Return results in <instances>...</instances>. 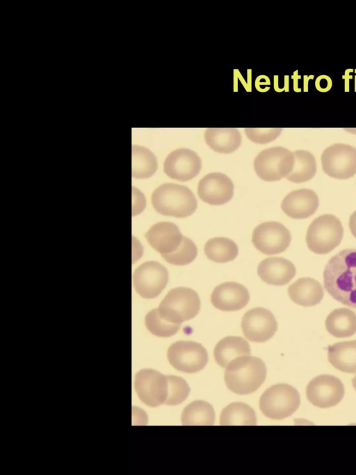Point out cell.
I'll use <instances>...</instances> for the list:
<instances>
[{"instance_id":"obj_9","label":"cell","mask_w":356,"mask_h":475,"mask_svg":"<svg viewBox=\"0 0 356 475\" xmlns=\"http://www.w3.org/2000/svg\"><path fill=\"white\" fill-rule=\"evenodd\" d=\"M323 171L340 179H348L356 173V148L343 143L327 147L321 155Z\"/></svg>"},{"instance_id":"obj_12","label":"cell","mask_w":356,"mask_h":475,"mask_svg":"<svg viewBox=\"0 0 356 475\" xmlns=\"http://www.w3.org/2000/svg\"><path fill=\"white\" fill-rule=\"evenodd\" d=\"M291 239L289 230L276 221L261 223L254 229L252 235L254 247L268 255L284 252L289 247Z\"/></svg>"},{"instance_id":"obj_18","label":"cell","mask_w":356,"mask_h":475,"mask_svg":"<svg viewBox=\"0 0 356 475\" xmlns=\"http://www.w3.org/2000/svg\"><path fill=\"white\" fill-rule=\"evenodd\" d=\"M145 236L151 247L163 255L174 252L179 247L183 235L175 223L162 221L151 226Z\"/></svg>"},{"instance_id":"obj_13","label":"cell","mask_w":356,"mask_h":475,"mask_svg":"<svg viewBox=\"0 0 356 475\" xmlns=\"http://www.w3.org/2000/svg\"><path fill=\"white\" fill-rule=\"evenodd\" d=\"M307 398L314 406L327 408L337 405L344 395V387L337 377L323 374L313 378L306 389Z\"/></svg>"},{"instance_id":"obj_2","label":"cell","mask_w":356,"mask_h":475,"mask_svg":"<svg viewBox=\"0 0 356 475\" xmlns=\"http://www.w3.org/2000/svg\"><path fill=\"white\" fill-rule=\"evenodd\" d=\"M224 379L227 388L237 394L256 391L264 381L266 367L263 360L245 355L232 360L225 368Z\"/></svg>"},{"instance_id":"obj_32","label":"cell","mask_w":356,"mask_h":475,"mask_svg":"<svg viewBox=\"0 0 356 475\" xmlns=\"http://www.w3.org/2000/svg\"><path fill=\"white\" fill-rule=\"evenodd\" d=\"M197 254V247L193 241L183 236L179 247L174 252L161 255V257L172 265L184 266L192 262Z\"/></svg>"},{"instance_id":"obj_15","label":"cell","mask_w":356,"mask_h":475,"mask_svg":"<svg viewBox=\"0 0 356 475\" xmlns=\"http://www.w3.org/2000/svg\"><path fill=\"white\" fill-rule=\"evenodd\" d=\"M201 168V160L193 150L181 147L170 152L163 163V172L170 178L188 181L195 177Z\"/></svg>"},{"instance_id":"obj_28","label":"cell","mask_w":356,"mask_h":475,"mask_svg":"<svg viewBox=\"0 0 356 475\" xmlns=\"http://www.w3.org/2000/svg\"><path fill=\"white\" fill-rule=\"evenodd\" d=\"M238 252L236 243L226 237H214L204 245V253L214 262L225 263L234 260Z\"/></svg>"},{"instance_id":"obj_8","label":"cell","mask_w":356,"mask_h":475,"mask_svg":"<svg viewBox=\"0 0 356 475\" xmlns=\"http://www.w3.org/2000/svg\"><path fill=\"white\" fill-rule=\"evenodd\" d=\"M167 357L175 369L188 373L201 371L208 362L205 348L193 341L174 342L168 349Z\"/></svg>"},{"instance_id":"obj_23","label":"cell","mask_w":356,"mask_h":475,"mask_svg":"<svg viewBox=\"0 0 356 475\" xmlns=\"http://www.w3.org/2000/svg\"><path fill=\"white\" fill-rule=\"evenodd\" d=\"M204 140L213 150L220 153H231L241 145V136L235 128H208Z\"/></svg>"},{"instance_id":"obj_26","label":"cell","mask_w":356,"mask_h":475,"mask_svg":"<svg viewBox=\"0 0 356 475\" xmlns=\"http://www.w3.org/2000/svg\"><path fill=\"white\" fill-rule=\"evenodd\" d=\"M181 420L185 426H211L214 424L215 412L208 402L194 401L184 408Z\"/></svg>"},{"instance_id":"obj_16","label":"cell","mask_w":356,"mask_h":475,"mask_svg":"<svg viewBox=\"0 0 356 475\" xmlns=\"http://www.w3.org/2000/svg\"><path fill=\"white\" fill-rule=\"evenodd\" d=\"M234 185L230 178L219 172H211L200 179L197 184V194L206 203L212 205L223 204L233 195Z\"/></svg>"},{"instance_id":"obj_11","label":"cell","mask_w":356,"mask_h":475,"mask_svg":"<svg viewBox=\"0 0 356 475\" xmlns=\"http://www.w3.org/2000/svg\"><path fill=\"white\" fill-rule=\"evenodd\" d=\"M168 282L165 267L155 261H148L140 265L133 274V284L143 298L151 299L158 296Z\"/></svg>"},{"instance_id":"obj_19","label":"cell","mask_w":356,"mask_h":475,"mask_svg":"<svg viewBox=\"0 0 356 475\" xmlns=\"http://www.w3.org/2000/svg\"><path fill=\"white\" fill-rule=\"evenodd\" d=\"M318 207V198L311 189L301 188L288 193L282 200L281 208L289 217L303 219L309 217Z\"/></svg>"},{"instance_id":"obj_24","label":"cell","mask_w":356,"mask_h":475,"mask_svg":"<svg viewBox=\"0 0 356 475\" xmlns=\"http://www.w3.org/2000/svg\"><path fill=\"white\" fill-rule=\"evenodd\" d=\"M330 363L337 369L356 373V340L337 342L327 348Z\"/></svg>"},{"instance_id":"obj_10","label":"cell","mask_w":356,"mask_h":475,"mask_svg":"<svg viewBox=\"0 0 356 475\" xmlns=\"http://www.w3.org/2000/svg\"><path fill=\"white\" fill-rule=\"evenodd\" d=\"M135 391L140 400L150 407L165 403L168 392L167 375L152 369H143L134 378Z\"/></svg>"},{"instance_id":"obj_31","label":"cell","mask_w":356,"mask_h":475,"mask_svg":"<svg viewBox=\"0 0 356 475\" xmlns=\"http://www.w3.org/2000/svg\"><path fill=\"white\" fill-rule=\"evenodd\" d=\"M145 324L152 335L159 337H169L175 335L181 325L169 322L162 318L157 308L152 309L146 314Z\"/></svg>"},{"instance_id":"obj_17","label":"cell","mask_w":356,"mask_h":475,"mask_svg":"<svg viewBox=\"0 0 356 475\" xmlns=\"http://www.w3.org/2000/svg\"><path fill=\"white\" fill-rule=\"evenodd\" d=\"M250 300L248 289L236 282H225L216 286L211 295V302L217 309L234 312L243 308Z\"/></svg>"},{"instance_id":"obj_33","label":"cell","mask_w":356,"mask_h":475,"mask_svg":"<svg viewBox=\"0 0 356 475\" xmlns=\"http://www.w3.org/2000/svg\"><path fill=\"white\" fill-rule=\"evenodd\" d=\"M168 381V397L164 404L176 405L182 403L188 396L190 388L181 377L167 375Z\"/></svg>"},{"instance_id":"obj_36","label":"cell","mask_w":356,"mask_h":475,"mask_svg":"<svg viewBox=\"0 0 356 475\" xmlns=\"http://www.w3.org/2000/svg\"><path fill=\"white\" fill-rule=\"evenodd\" d=\"M349 227L352 234L356 238V211L350 217Z\"/></svg>"},{"instance_id":"obj_27","label":"cell","mask_w":356,"mask_h":475,"mask_svg":"<svg viewBox=\"0 0 356 475\" xmlns=\"http://www.w3.org/2000/svg\"><path fill=\"white\" fill-rule=\"evenodd\" d=\"M220 424L230 425H257L254 410L242 402H233L224 408L220 417Z\"/></svg>"},{"instance_id":"obj_1","label":"cell","mask_w":356,"mask_h":475,"mask_svg":"<svg viewBox=\"0 0 356 475\" xmlns=\"http://www.w3.org/2000/svg\"><path fill=\"white\" fill-rule=\"evenodd\" d=\"M323 282L334 299L356 309V248L343 250L328 261Z\"/></svg>"},{"instance_id":"obj_4","label":"cell","mask_w":356,"mask_h":475,"mask_svg":"<svg viewBox=\"0 0 356 475\" xmlns=\"http://www.w3.org/2000/svg\"><path fill=\"white\" fill-rule=\"evenodd\" d=\"M200 309V298L197 293L184 287L170 289L157 307L162 318L177 324L194 318Z\"/></svg>"},{"instance_id":"obj_3","label":"cell","mask_w":356,"mask_h":475,"mask_svg":"<svg viewBox=\"0 0 356 475\" xmlns=\"http://www.w3.org/2000/svg\"><path fill=\"white\" fill-rule=\"evenodd\" d=\"M151 202L154 209L165 216L185 218L197 208V201L192 191L186 186L164 183L152 193Z\"/></svg>"},{"instance_id":"obj_29","label":"cell","mask_w":356,"mask_h":475,"mask_svg":"<svg viewBox=\"0 0 356 475\" xmlns=\"http://www.w3.org/2000/svg\"><path fill=\"white\" fill-rule=\"evenodd\" d=\"M293 153L294 156L293 167L286 178L296 183L304 182L311 179L316 171V160L314 155L306 150H296Z\"/></svg>"},{"instance_id":"obj_30","label":"cell","mask_w":356,"mask_h":475,"mask_svg":"<svg viewBox=\"0 0 356 475\" xmlns=\"http://www.w3.org/2000/svg\"><path fill=\"white\" fill-rule=\"evenodd\" d=\"M157 168L156 158L147 148L132 146V176L144 179L152 176Z\"/></svg>"},{"instance_id":"obj_21","label":"cell","mask_w":356,"mask_h":475,"mask_svg":"<svg viewBox=\"0 0 356 475\" xmlns=\"http://www.w3.org/2000/svg\"><path fill=\"white\" fill-rule=\"evenodd\" d=\"M288 294L297 305L312 307L323 300L324 292L318 281L312 277H301L289 285Z\"/></svg>"},{"instance_id":"obj_35","label":"cell","mask_w":356,"mask_h":475,"mask_svg":"<svg viewBox=\"0 0 356 475\" xmlns=\"http://www.w3.org/2000/svg\"><path fill=\"white\" fill-rule=\"evenodd\" d=\"M315 85L318 90L326 92L332 87V80L326 75H321L316 79Z\"/></svg>"},{"instance_id":"obj_20","label":"cell","mask_w":356,"mask_h":475,"mask_svg":"<svg viewBox=\"0 0 356 475\" xmlns=\"http://www.w3.org/2000/svg\"><path fill=\"white\" fill-rule=\"evenodd\" d=\"M296 267L291 261L279 257H267L257 267V273L261 280L275 286L289 283L296 275Z\"/></svg>"},{"instance_id":"obj_14","label":"cell","mask_w":356,"mask_h":475,"mask_svg":"<svg viewBox=\"0 0 356 475\" xmlns=\"http://www.w3.org/2000/svg\"><path fill=\"white\" fill-rule=\"evenodd\" d=\"M244 336L250 341L262 343L270 339L277 330V323L273 313L257 307L246 312L241 321Z\"/></svg>"},{"instance_id":"obj_25","label":"cell","mask_w":356,"mask_h":475,"mask_svg":"<svg viewBox=\"0 0 356 475\" xmlns=\"http://www.w3.org/2000/svg\"><path fill=\"white\" fill-rule=\"evenodd\" d=\"M325 328L335 337H351L356 333V314L347 308L335 309L327 316Z\"/></svg>"},{"instance_id":"obj_6","label":"cell","mask_w":356,"mask_h":475,"mask_svg":"<svg viewBox=\"0 0 356 475\" xmlns=\"http://www.w3.org/2000/svg\"><path fill=\"white\" fill-rule=\"evenodd\" d=\"M300 403L297 389L290 385L280 383L270 387L262 394L259 408L266 417L280 420L291 416Z\"/></svg>"},{"instance_id":"obj_22","label":"cell","mask_w":356,"mask_h":475,"mask_svg":"<svg viewBox=\"0 0 356 475\" xmlns=\"http://www.w3.org/2000/svg\"><path fill=\"white\" fill-rule=\"evenodd\" d=\"M250 345L245 339L239 336H227L217 343L213 355L217 364L226 368L234 359L250 355Z\"/></svg>"},{"instance_id":"obj_7","label":"cell","mask_w":356,"mask_h":475,"mask_svg":"<svg viewBox=\"0 0 356 475\" xmlns=\"http://www.w3.org/2000/svg\"><path fill=\"white\" fill-rule=\"evenodd\" d=\"M293 164V153L285 147L276 146L257 154L254 160V169L260 179L277 181L286 177L291 172Z\"/></svg>"},{"instance_id":"obj_5","label":"cell","mask_w":356,"mask_h":475,"mask_svg":"<svg viewBox=\"0 0 356 475\" xmlns=\"http://www.w3.org/2000/svg\"><path fill=\"white\" fill-rule=\"evenodd\" d=\"M343 228L339 219L332 214L317 217L309 225L306 243L308 248L318 255L327 254L341 243Z\"/></svg>"},{"instance_id":"obj_37","label":"cell","mask_w":356,"mask_h":475,"mask_svg":"<svg viewBox=\"0 0 356 475\" xmlns=\"http://www.w3.org/2000/svg\"><path fill=\"white\" fill-rule=\"evenodd\" d=\"M352 383H353V387L356 390V376L352 379Z\"/></svg>"},{"instance_id":"obj_34","label":"cell","mask_w":356,"mask_h":475,"mask_svg":"<svg viewBox=\"0 0 356 475\" xmlns=\"http://www.w3.org/2000/svg\"><path fill=\"white\" fill-rule=\"evenodd\" d=\"M282 130L281 128H245V133L251 141L265 144L275 140Z\"/></svg>"}]
</instances>
